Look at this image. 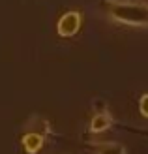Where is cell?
Here are the masks:
<instances>
[{
    "instance_id": "6da1fadb",
    "label": "cell",
    "mask_w": 148,
    "mask_h": 154,
    "mask_svg": "<svg viewBox=\"0 0 148 154\" xmlns=\"http://www.w3.org/2000/svg\"><path fill=\"white\" fill-rule=\"evenodd\" d=\"M101 11L116 25L148 28V2L144 0H103Z\"/></svg>"
},
{
    "instance_id": "7a4b0ae2",
    "label": "cell",
    "mask_w": 148,
    "mask_h": 154,
    "mask_svg": "<svg viewBox=\"0 0 148 154\" xmlns=\"http://www.w3.org/2000/svg\"><path fill=\"white\" fill-rule=\"evenodd\" d=\"M25 128L26 130L21 137L23 149H25L26 154H38L45 145V137L53 134L51 124L40 115H32Z\"/></svg>"
},
{
    "instance_id": "3957f363",
    "label": "cell",
    "mask_w": 148,
    "mask_h": 154,
    "mask_svg": "<svg viewBox=\"0 0 148 154\" xmlns=\"http://www.w3.org/2000/svg\"><path fill=\"white\" fill-rule=\"evenodd\" d=\"M83 25V13L79 10H69L66 11L56 23V34L60 38H71L79 32Z\"/></svg>"
},
{
    "instance_id": "277c9868",
    "label": "cell",
    "mask_w": 148,
    "mask_h": 154,
    "mask_svg": "<svg viewBox=\"0 0 148 154\" xmlns=\"http://www.w3.org/2000/svg\"><path fill=\"white\" fill-rule=\"evenodd\" d=\"M114 117L109 111H98L94 117H92V120H90V124H88V132L90 134H103V132H107L109 128H111L113 124H114Z\"/></svg>"
},
{
    "instance_id": "5b68a950",
    "label": "cell",
    "mask_w": 148,
    "mask_h": 154,
    "mask_svg": "<svg viewBox=\"0 0 148 154\" xmlns=\"http://www.w3.org/2000/svg\"><path fill=\"white\" fill-rule=\"evenodd\" d=\"M88 147L92 154H128L126 147L122 143H114V141H90Z\"/></svg>"
},
{
    "instance_id": "8992f818",
    "label": "cell",
    "mask_w": 148,
    "mask_h": 154,
    "mask_svg": "<svg viewBox=\"0 0 148 154\" xmlns=\"http://www.w3.org/2000/svg\"><path fill=\"white\" fill-rule=\"evenodd\" d=\"M139 113H141L144 119H148V92L143 94L141 100H139Z\"/></svg>"
}]
</instances>
